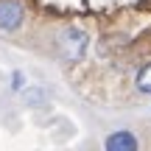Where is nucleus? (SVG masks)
I'll return each mask as SVG.
<instances>
[{
    "label": "nucleus",
    "instance_id": "obj_1",
    "mask_svg": "<svg viewBox=\"0 0 151 151\" xmlns=\"http://www.w3.org/2000/svg\"><path fill=\"white\" fill-rule=\"evenodd\" d=\"M87 34L81 31V28H67L65 34H62V39H59V56L65 62H78L81 56H84V50H87Z\"/></svg>",
    "mask_w": 151,
    "mask_h": 151
},
{
    "label": "nucleus",
    "instance_id": "obj_2",
    "mask_svg": "<svg viewBox=\"0 0 151 151\" xmlns=\"http://www.w3.org/2000/svg\"><path fill=\"white\" fill-rule=\"evenodd\" d=\"M25 20V9L20 0H0V31H17Z\"/></svg>",
    "mask_w": 151,
    "mask_h": 151
},
{
    "label": "nucleus",
    "instance_id": "obj_3",
    "mask_svg": "<svg viewBox=\"0 0 151 151\" xmlns=\"http://www.w3.org/2000/svg\"><path fill=\"white\" fill-rule=\"evenodd\" d=\"M106 148L109 151H134L137 140L129 134V132H115V134L106 137Z\"/></svg>",
    "mask_w": 151,
    "mask_h": 151
},
{
    "label": "nucleus",
    "instance_id": "obj_4",
    "mask_svg": "<svg viewBox=\"0 0 151 151\" xmlns=\"http://www.w3.org/2000/svg\"><path fill=\"white\" fill-rule=\"evenodd\" d=\"M137 90L151 95V65H146L140 73H137Z\"/></svg>",
    "mask_w": 151,
    "mask_h": 151
}]
</instances>
